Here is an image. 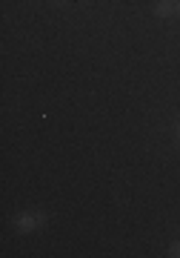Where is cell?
<instances>
[{"instance_id":"1","label":"cell","mask_w":180,"mask_h":258,"mask_svg":"<svg viewBox=\"0 0 180 258\" xmlns=\"http://www.w3.org/2000/svg\"><path fill=\"white\" fill-rule=\"evenodd\" d=\"M37 224H43V215H32V212H23V215H18V218H15V227H18L20 232L37 230Z\"/></svg>"},{"instance_id":"2","label":"cell","mask_w":180,"mask_h":258,"mask_svg":"<svg viewBox=\"0 0 180 258\" xmlns=\"http://www.w3.org/2000/svg\"><path fill=\"white\" fill-rule=\"evenodd\" d=\"M169 15H174V3L171 0H160L157 3V18H169Z\"/></svg>"},{"instance_id":"3","label":"cell","mask_w":180,"mask_h":258,"mask_svg":"<svg viewBox=\"0 0 180 258\" xmlns=\"http://www.w3.org/2000/svg\"><path fill=\"white\" fill-rule=\"evenodd\" d=\"M169 255L171 258H180V241H174V244L169 247Z\"/></svg>"},{"instance_id":"4","label":"cell","mask_w":180,"mask_h":258,"mask_svg":"<svg viewBox=\"0 0 180 258\" xmlns=\"http://www.w3.org/2000/svg\"><path fill=\"white\" fill-rule=\"evenodd\" d=\"M177 15H180V0H177Z\"/></svg>"},{"instance_id":"5","label":"cell","mask_w":180,"mask_h":258,"mask_svg":"<svg viewBox=\"0 0 180 258\" xmlns=\"http://www.w3.org/2000/svg\"><path fill=\"white\" fill-rule=\"evenodd\" d=\"M177 138H180V126H177Z\"/></svg>"}]
</instances>
